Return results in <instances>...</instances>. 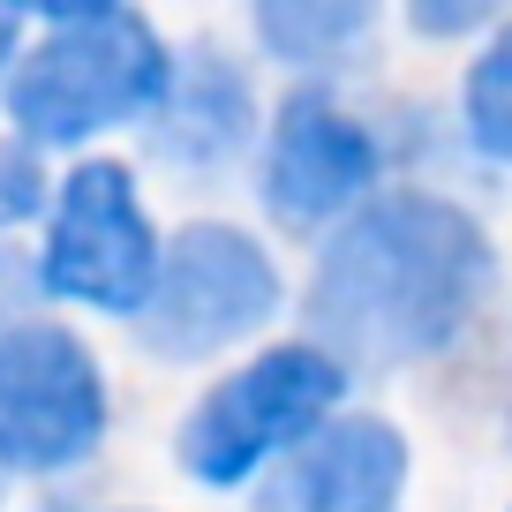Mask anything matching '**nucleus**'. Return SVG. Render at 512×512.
<instances>
[{
  "instance_id": "nucleus-12",
  "label": "nucleus",
  "mask_w": 512,
  "mask_h": 512,
  "mask_svg": "<svg viewBox=\"0 0 512 512\" xmlns=\"http://www.w3.org/2000/svg\"><path fill=\"white\" fill-rule=\"evenodd\" d=\"M505 8L512 0H407V23H415L422 38H467L490 16H505Z\"/></svg>"
},
{
  "instance_id": "nucleus-10",
  "label": "nucleus",
  "mask_w": 512,
  "mask_h": 512,
  "mask_svg": "<svg viewBox=\"0 0 512 512\" xmlns=\"http://www.w3.org/2000/svg\"><path fill=\"white\" fill-rule=\"evenodd\" d=\"M256 38L294 68H324L354 53L377 23V0H249Z\"/></svg>"
},
{
  "instance_id": "nucleus-13",
  "label": "nucleus",
  "mask_w": 512,
  "mask_h": 512,
  "mask_svg": "<svg viewBox=\"0 0 512 512\" xmlns=\"http://www.w3.org/2000/svg\"><path fill=\"white\" fill-rule=\"evenodd\" d=\"M38 204H46V181H38V166L23 159V151H0V226L31 219Z\"/></svg>"
},
{
  "instance_id": "nucleus-6",
  "label": "nucleus",
  "mask_w": 512,
  "mask_h": 512,
  "mask_svg": "<svg viewBox=\"0 0 512 512\" xmlns=\"http://www.w3.org/2000/svg\"><path fill=\"white\" fill-rule=\"evenodd\" d=\"M38 279H46V294L83 302V309H113V317L144 309L151 279H159V234H151L144 204H136L128 166L91 159L61 181Z\"/></svg>"
},
{
  "instance_id": "nucleus-14",
  "label": "nucleus",
  "mask_w": 512,
  "mask_h": 512,
  "mask_svg": "<svg viewBox=\"0 0 512 512\" xmlns=\"http://www.w3.org/2000/svg\"><path fill=\"white\" fill-rule=\"evenodd\" d=\"M8 8H31V16L68 23V16H98V8H113V0H8Z\"/></svg>"
},
{
  "instance_id": "nucleus-5",
  "label": "nucleus",
  "mask_w": 512,
  "mask_h": 512,
  "mask_svg": "<svg viewBox=\"0 0 512 512\" xmlns=\"http://www.w3.org/2000/svg\"><path fill=\"white\" fill-rule=\"evenodd\" d=\"M106 437V377L68 324H8L0 332V467L61 475Z\"/></svg>"
},
{
  "instance_id": "nucleus-8",
  "label": "nucleus",
  "mask_w": 512,
  "mask_h": 512,
  "mask_svg": "<svg viewBox=\"0 0 512 512\" xmlns=\"http://www.w3.org/2000/svg\"><path fill=\"white\" fill-rule=\"evenodd\" d=\"M407 437L377 415H324L287 460L264 475L256 512H400Z\"/></svg>"
},
{
  "instance_id": "nucleus-4",
  "label": "nucleus",
  "mask_w": 512,
  "mask_h": 512,
  "mask_svg": "<svg viewBox=\"0 0 512 512\" xmlns=\"http://www.w3.org/2000/svg\"><path fill=\"white\" fill-rule=\"evenodd\" d=\"M279 309V272L272 256L256 249L241 226H181L159 249V279L144 294V347L196 362V354H219L234 339H249L256 324Z\"/></svg>"
},
{
  "instance_id": "nucleus-1",
  "label": "nucleus",
  "mask_w": 512,
  "mask_h": 512,
  "mask_svg": "<svg viewBox=\"0 0 512 512\" xmlns=\"http://www.w3.org/2000/svg\"><path fill=\"white\" fill-rule=\"evenodd\" d=\"M490 234L445 196H377L354 204L309 287V332L339 362H415L437 354L490 287Z\"/></svg>"
},
{
  "instance_id": "nucleus-15",
  "label": "nucleus",
  "mask_w": 512,
  "mask_h": 512,
  "mask_svg": "<svg viewBox=\"0 0 512 512\" xmlns=\"http://www.w3.org/2000/svg\"><path fill=\"white\" fill-rule=\"evenodd\" d=\"M8 53H16V8L0 0V68H8Z\"/></svg>"
},
{
  "instance_id": "nucleus-7",
  "label": "nucleus",
  "mask_w": 512,
  "mask_h": 512,
  "mask_svg": "<svg viewBox=\"0 0 512 512\" xmlns=\"http://www.w3.org/2000/svg\"><path fill=\"white\" fill-rule=\"evenodd\" d=\"M384 151L332 91H294L264 144V204L279 226H324L354 211L377 181Z\"/></svg>"
},
{
  "instance_id": "nucleus-2",
  "label": "nucleus",
  "mask_w": 512,
  "mask_h": 512,
  "mask_svg": "<svg viewBox=\"0 0 512 512\" xmlns=\"http://www.w3.org/2000/svg\"><path fill=\"white\" fill-rule=\"evenodd\" d=\"M166 76H174V53L151 38V23L98 8V16H68L46 46L16 61L8 113L31 144H83L121 121H144Z\"/></svg>"
},
{
  "instance_id": "nucleus-9",
  "label": "nucleus",
  "mask_w": 512,
  "mask_h": 512,
  "mask_svg": "<svg viewBox=\"0 0 512 512\" xmlns=\"http://www.w3.org/2000/svg\"><path fill=\"white\" fill-rule=\"evenodd\" d=\"M151 113H159V151L166 159L211 166L249 136V83H241V68L219 61V53H189V61H174V76H166V91H159Z\"/></svg>"
},
{
  "instance_id": "nucleus-3",
  "label": "nucleus",
  "mask_w": 512,
  "mask_h": 512,
  "mask_svg": "<svg viewBox=\"0 0 512 512\" xmlns=\"http://www.w3.org/2000/svg\"><path fill=\"white\" fill-rule=\"evenodd\" d=\"M339 392H347V362H339L332 347H317V339L256 354L249 369L211 384L204 400H196V415L181 422V467H189L196 482H211V490L249 482L264 460L302 445V437L332 415Z\"/></svg>"
},
{
  "instance_id": "nucleus-11",
  "label": "nucleus",
  "mask_w": 512,
  "mask_h": 512,
  "mask_svg": "<svg viewBox=\"0 0 512 512\" xmlns=\"http://www.w3.org/2000/svg\"><path fill=\"white\" fill-rule=\"evenodd\" d=\"M467 136H475L482 159H505L512 166V31H497L490 46H482V61L467 68Z\"/></svg>"
}]
</instances>
